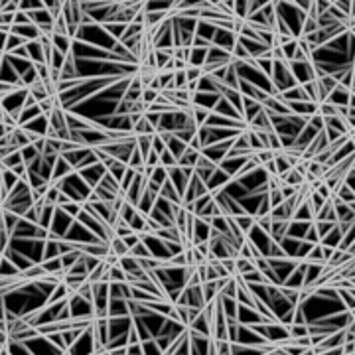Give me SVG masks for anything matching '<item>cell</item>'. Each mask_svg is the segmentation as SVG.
<instances>
[{
    "instance_id": "1",
    "label": "cell",
    "mask_w": 355,
    "mask_h": 355,
    "mask_svg": "<svg viewBox=\"0 0 355 355\" xmlns=\"http://www.w3.org/2000/svg\"><path fill=\"white\" fill-rule=\"evenodd\" d=\"M73 219L69 215H65L59 207H55V213H53V221L49 225V233H53L55 237H59V239H64V237L67 235L69 227H71Z\"/></svg>"
},
{
    "instance_id": "2",
    "label": "cell",
    "mask_w": 355,
    "mask_h": 355,
    "mask_svg": "<svg viewBox=\"0 0 355 355\" xmlns=\"http://www.w3.org/2000/svg\"><path fill=\"white\" fill-rule=\"evenodd\" d=\"M105 166L101 164V162H97V164H93V166H89V168H85V170H81V172H77L79 176H81V180L91 188V190H95L97 186H99V182H101V178L105 176Z\"/></svg>"
},
{
    "instance_id": "3",
    "label": "cell",
    "mask_w": 355,
    "mask_h": 355,
    "mask_svg": "<svg viewBox=\"0 0 355 355\" xmlns=\"http://www.w3.org/2000/svg\"><path fill=\"white\" fill-rule=\"evenodd\" d=\"M235 44H237V36H235L233 32H229V30L215 28V34H213V38H211V46L221 48V49H225V51L231 53V49H233Z\"/></svg>"
},
{
    "instance_id": "4",
    "label": "cell",
    "mask_w": 355,
    "mask_h": 355,
    "mask_svg": "<svg viewBox=\"0 0 355 355\" xmlns=\"http://www.w3.org/2000/svg\"><path fill=\"white\" fill-rule=\"evenodd\" d=\"M36 231H38V225H32L30 221L20 217V221L16 223V227H14L12 235H10V239H34Z\"/></svg>"
},
{
    "instance_id": "5",
    "label": "cell",
    "mask_w": 355,
    "mask_h": 355,
    "mask_svg": "<svg viewBox=\"0 0 355 355\" xmlns=\"http://www.w3.org/2000/svg\"><path fill=\"white\" fill-rule=\"evenodd\" d=\"M231 180H233V178H229L223 170L217 168V170L211 174L210 180H207V184H205V186H207V192H210V194H217V192H221Z\"/></svg>"
},
{
    "instance_id": "6",
    "label": "cell",
    "mask_w": 355,
    "mask_h": 355,
    "mask_svg": "<svg viewBox=\"0 0 355 355\" xmlns=\"http://www.w3.org/2000/svg\"><path fill=\"white\" fill-rule=\"evenodd\" d=\"M210 237H211V225L195 217L194 219V245L201 243V241H210Z\"/></svg>"
},
{
    "instance_id": "7",
    "label": "cell",
    "mask_w": 355,
    "mask_h": 355,
    "mask_svg": "<svg viewBox=\"0 0 355 355\" xmlns=\"http://www.w3.org/2000/svg\"><path fill=\"white\" fill-rule=\"evenodd\" d=\"M75 170L62 158V156H57V160H55V166H53V172H51V180L49 182H62V180H65L67 176H71Z\"/></svg>"
},
{
    "instance_id": "8",
    "label": "cell",
    "mask_w": 355,
    "mask_h": 355,
    "mask_svg": "<svg viewBox=\"0 0 355 355\" xmlns=\"http://www.w3.org/2000/svg\"><path fill=\"white\" fill-rule=\"evenodd\" d=\"M312 223H306V221H292L288 223V229H286V237H290V239H296V241H304V235L308 231Z\"/></svg>"
},
{
    "instance_id": "9",
    "label": "cell",
    "mask_w": 355,
    "mask_h": 355,
    "mask_svg": "<svg viewBox=\"0 0 355 355\" xmlns=\"http://www.w3.org/2000/svg\"><path fill=\"white\" fill-rule=\"evenodd\" d=\"M26 51H28V57L32 64H46L44 59V48L42 44L36 40V42H26Z\"/></svg>"
},
{
    "instance_id": "10",
    "label": "cell",
    "mask_w": 355,
    "mask_h": 355,
    "mask_svg": "<svg viewBox=\"0 0 355 355\" xmlns=\"http://www.w3.org/2000/svg\"><path fill=\"white\" fill-rule=\"evenodd\" d=\"M211 113H215V114H221V116H227V118H235V121H243V118L237 114V111L223 99V97H219V101L215 103V107H213V111Z\"/></svg>"
},
{
    "instance_id": "11",
    "label": "cell",
    "mask_w": 355,
    "mask_h": 355,
    "mask_svg": "<svg viewBox=\"0 0 355 355\" xmlns=\"http://www.w3.org/2000/svg\"><path fill=\"white\" fill-rule=\"evenodd\" d=\"M109 318H123V316H130L129 314V304L127 300H109Z\"/></svg>"
},
{
    "instance_id": "12",
    "label": "cell",
    "mask_w": 355,
    "mask_h": 355,
    "mask_svg": "<svg viewBox=\"0 0 355 355\" xmlns=\"http://www.w3.org/2000/svg\"><path fill=\"white\" fill-rule=\"evenodd\" d=\"M186 148H188V144H184L182 140H178L174 134L168 138V142H166V150L176 158V160H180L182 156H184V152H186Z\"/></svg>"
},
{
    "instance_id": "13",
    "label": "cell",
    "mask_w": 355,
    "mask_h": 355,
    "mask_svg": "<svg viewBox=\"0 0 355 355\" xmlns=\"http://www.w3.org/2000/svg\"><path fill=\"white\" fill-rule=\"evenodd\" d=\"M207 49L210 48H192V53H190V59H188V67H203L205 65V59H207Z\"/></svg>"
},
{
    "instance_id": "14",
    "label": "cell",
    "mask_w": 355,
    "mask_h": 355,
    "mask_svg": "<svg viewBox=\"0 0 355 355\" xmlns=\"http://www.w3.org/2000/svg\"><path fill=\"white\" fill-rule=\"evenodd\" d=\"M215 34V26L211 22H205V20H197V26H195V36L203 38L205 42L211 44V38Z\"/></svg>"
},
{
    "instance_id": "15",
    "label": "cell",
    "mask_w": 355,
    "mask_h": 355,
    "mask_svg": "<svg viewBox=\"0 0 355 355\" xmlns=\"http://www.w3.org/2000/svg\"><path fill=\"white\" fill-rule=\"evenodd\" d=\"M51 46L57 51H62L64 55H69L71 53V48H73V40H69L67 36H57V34H53L51 36Z\"/></svg>"
},
{
    "instance_id": "16",
    "label": "cell",
    "mask_w": 355,
    "mask_h": 355,
    "mask_svg": "<svg viewBox=\"0 0 355 355\" xmlns=\"http://www.w3.org/2000/svg\"><path fill=\"white\" fill-rule=\"evenodd\" d=\"M53 213H55V205H48L44 203L42 210H40V221H38V227L42 229H48L49 231V225L53 221Z\"/></svg>"
},
{
    "instance_id": "17",
    "label": "cell",
    "mask_w": 355,
    "mask_h": 355,
    "mask_svg": "<svg viewBox=\"0 0 355 355\" xmlns=\"http://www.w3.org/2000/svg\"><path fill=\"white\" fill-rule=\"evenodd\" d=\"M353 292L355 290H345V288H336V294H338V300L341 302V306L349 312H353Z\"/></svg>"
},
{
    "instance_id": "18",
    "label": "cell",
    "mask_w": 355,
    "mask_h": 355,
    "mask_svg": "<svg viewBox=\"0 0 355 355\" xmlns=\"http://www.w3.org/2000/svg\"><path fill=\"white\" fill-rule=\"evenodd\" d=\"M341 203H345V205H353L355 203V192L353 190H349L347 186H343V184H339V188L336 190V194H334ZM355 207V205H353Z\"/></svg>"
},
{
    "instance_id": "19",
    "label": "cell",
    "mask_w": 355,
    "mask_h": 355,
    "mask_svg": "<svg viewBox=\"0 0 355 355\" xmlns=\"http://www.w3.org/2000/svg\"><path fill=\"white\" fill-rule=\"evenodd\" d=\"M109 249H111V253H113V255H116L118 258H123V257H127V255H130V251L127 249L125 241H123V239H118V237H113L111 243H109Z\"/></svg>"
},
{
    "instance_id": "20",
    "label": "cell",
    "mask_w": 355,
    "mask_h": 355,
    "mask_svg": "<svg viewBox=\"0 0 355 355\" xmlns=\"http://www.w3.org/2000/svg\"><path fill=\"white\" fill-rule=\"evenodd\" d=\"M199 154H201V152H195V150H192V148H186L184 156H182L180 160H178V166L195 168V164H197V160H199Z\"/></svg>"
},
{
    "instance_id": "21",
    "label": "cell",
    "mask_w": 355,
    "mask_h": 355,
    "mask_svg": "<svg viewBox=\"0 0 355 355\" xmlns=\"http://www.w3.org/2000/svg\"><path fill=\"white\" fill-rule=\"evenodd\" d=\"M136 150L146 158L152 152V136H136Z\"/></svg>"
},
{
    "instance_id": "22",
    "label": "cell",
    "mask_w": 355,
    "mask_h": 355,
    "mask_svg": "<svg viewBox=\"0 0 355 355\" xmlns=\"http://www.w3.org/2000/svg\"><path fill=\"white\" fill-rule=\"evenodd\" d=\"M20 182V178L12 172V170H2V184H4V190H6V194H10L14 188H16V184Z\"/></svg>"
},
{
    "instance_id": "23",
    "label": "cell",
    "mask_w": 355,
    "mask_h": 355,
    "mask_svg": "<svg viewBox=\"0 0 355 355\" xmlns=\"http://www.w3.org/2000/svg\"><path fill=\"white\" fill-rule=\"evenodd\" d=\"M339 239H341V233L338 231V227L334 229V231H330L328 235L323 237V239L320 241V245H323V247H330V249H338V245H339Z\"/></svg>"
},
{
    "instance_id": "24",
    "label": "cell",
    "mask_w": 355,
    "mask_h": 355,
    "mask_svg": "<svg viewBox=\"0 0 355 355\" xmlns=\"http://www.w3.org/2000/svg\"><path fill=\"white\" fill-rule=\"evenodd\" d=\"M59 241H46L44 245V253H42V262L44 260H49V258H57L59 257V247H57Z\"/></svg>"
},
{
    "instance_id": "25",
    "label": "cell",
    "mask_w": 355,
    "mask_h": 355,
    "mask_svg": "<svg viewBox=\"0 0 355 355\" xmlns=\"http://www.w3.org/2000/svg\"><path fill=\"white\" fill-rule=\"evenodd\" d=\"M134 215H136V207H134L132 203L125 201V203H123V207L118 210V219L125 221V223H130V219H132Z\"/></svg>"
},
{
    "instance_id": "26",
    "label": "cell",
    "mask_w": 355,
    "mask_h": 355,
    "mask_svg": "<svg viewBox=\"0 0 355 355\" xmlns=\"http://www.w3.org/2000/svg\"><path fill=\"white\" fill-rule=\"evenodd\" d=\"M210 116V111L205 109H199V107H192V118H194V125L199 129V127H205V121Z\"/></svg>"
},
{
    "instance_id": "27",
    "label": "cell",
    "mask_w": 355,
    "mask_h": 355,
    "mask_svg": "<svg viewBox=\"0 0 355 355\" xmlns=\"http://www.w3.org/2000/svg\"><path fill=\"white\" fill-rule=\"evenodd\" d=\"M235 219V223H237V227H239L245 235L251 231V227L255 225V217L253 215H249V213H245V215H239V217H233Z\"/></svg>"
},
{
    "instance_id": "28",
    "label": "cell",
    "mask_w": 355,
    "mask_h": 355,
    "mask_svg": "<svg viewBox=\"0 0 355 355\" xmlns=\"http://www.w3.org/2000/svg\"><path fill=\"white\" fill-rule=\"evenodd\" d=\"M22 46H26V40H22V38L16 36V34H8L6 46H4V53H12L14 49H18V48H22Z\"/></svg>"
},
{
    "instance_id": "29",
    "label": "cell",
    "mask_w": 355,
    "mask_h": 355,
    "mask_svg": "<svg viewBox=\"0 0 355 355\" xmlns=\"http://www.w3.org/2000/svg\"><path fill=\"white\" fill-rule=\"evenodd\" d=\"M140 345H142V353L144 355H162V351H160V347H158V343H156L154 338L140 341Z\"/></svg>"
},
{
    "instance_id": "30",
    "label": "cell",
    "mask_w": 355,
    "mask_h": 355,
    "mask_svg": "<svg viewBox=\"0 0 355 355\" xmlns=\"http://www.w3.org/2000/svg\"><path fill=\"white\" fill-rule=\"evenodd\" d=\"M20 154H22V158H24V164L28 166V164H32L40 154H38V150L34 148V144H28V146H24V148H20Z\"/></svg>"
},
{
    "instance_id": "31",
    "label": "cell",
    "mask_w": 355,
    "mask_h": 355,
    "mask_svg": "<svg viewBox=\"0 0 355 355\" xmlns=\"http://www.w3.org/2000/svg\"><path fill=\"white\" fill-rule=\"evenodd\" d=\"M65 215H69L71 219H77V215H79V211L83 210V203H77V201H69V203H65V205H62L59 207Z\"/></svg>"
},
{
    "instance_id": "32",
    "label": "cell",
    "mask_w": 355,
    "mask_h": 355,
    "mask_svg": "<svg viewBox=\"0 0 355 355\" xmlns=\"http://www.w3.org/2000/svg\"><path fill=\"white\" fill-rule=\"evenodd\" d=\"M336 225H338V223H330V221H314V227H316V233H318V237H320V241H322L330 231H334Z\"/></svg>"
},
{
    "instance_id": "33",
    "label": "cell",
    "mask_w": 355,
    "mask_h": 355,
    "mask_svg": "<svg viewBox=\"0 0 355 355\" xmlns=\"http://www.w3.org/2000/svg\"><path fill=\"white\" fill-rule=\"evenodd\" d=\"M79 257H81V253H79V251H73V253H67V255H62V257H59V258H62V266H64V271H65V273H67V271L71 269V266L79 260Z\"/></svg>"
},
{
    "instance_id": "34",
    "label": "cell",
    "mask_w": 355,
    "mask_h": 355,
    "mask_svg": "<svg viewBox=\"0 0 355 355\" xmlns=\"http://www.w3.org/2000/svg\"><path fill=\"white\" fill-rule=\"evenodd\" d=\"M223 298H235L237 296V280L235 278H227V282H225V286L221 288V292H219Z\"/></svg>"
},
{
    "instance_id": "35",
    "label": "cell",
    "mask_w": 355,
    "mask_h": 355,
    "mask_svg": "<svg viewBox=\"0 0 355 355\" xmlns=\"http://www.w3.org/2000/svg\"><path fill=\"white\" fill-rule=\"evenodd\" d=\"M130 257H134V258H138V260H142V258H152V255H150V251H148V247L140 241L134 249H130Z\"/></svg>"
},
{
    "instance_id": "36",
    "label": "cell",
    "mask_w": 355,
    "mask_h": 355,
    "mask_svg": "<svg viewBox=\"0 0 355 355\" xmlns=\"http://www.w3.org/2000/svg\"><path fill=\"white\" fill-rule=\"evenodd\" d=\"M316 114H320L322 118H330V116H336V107L330 105V103H318V111Z\"/></svg>"
},
{
    "instance_id": "37",
    "label": "cell",
    "mask_w": 355,
    "mask_h": 355,
    "mask_svg": "<svg viewBox=\"0 0 355 355\" xmlns=\"http://www.w3.org/2000/svg\"><path fill=\"white\" fill-rule=\"evenodd\" d=\"M274 166H276V174L278 176H284L288 170H292L290 164H288V160L282 154H274Z\"/></svg>"
},
{
    "instance_id": "38",
    "label": "cell",
    "mask_w": 355,
    "mask_h": 355,
    "mask_svg": "<svg viewBox=\"0 0 355 355\" xmlns=\"http://www.w3.org/2000/svg\"><path fill=\"white\" fill-rule=\"evenodd\" d=\"M195 170H210V172H215L217 170V164L211 162L210 158H205L203 154H199V160L195 164Z\"/></svg>"
},
{
    "instance_id": "39",
    "label": "cell",
    "mask_w": 355,
    "mask_h": 355,
    "mask_svg": "<svg viewBox=\"0 0 355 355\" xmlns=\"http://www.w3.org/2000/svg\"><path fill=\"white\" fill-rule=\"evenodd\" d=\"M338 249H339V251H349V249H353V229L347 231L345 235H341Z\"/></svg>"
},
{
    "instance_id": "40",
    "label": "cell",
    "mask_w": 355,
    "mask_h": 355,
    "mask_svg": "<svg viewBox=\"0 0 355 355\" xmlns=\"http://www.w3.org/2000/svg\"><path fill=\"white\" fill-rule=\"evenodd\" d=\"M160 166H162V168H166V170H170V168L178 166V160H176L168 150H164V152L160 154Z\"/></svg>"
},
{
    "instance_id": "41",
    "label": "cell",
    "mask_w": 355,
    "mask_h": 355,
    "mask_svg": "<svg viewBox=\"0 0 355 355\" xmlns=\"http://www.w3.org/2000/svg\"><path fill=\"white\" fill-rule=\"evenodd\" d=\"M158 95H160V93H156V91H154V89H142V95H140V101H142V103H146L148 107H150V105H152V103H154V101L158 99Z\"/></svg>"
},
{
    "instance_id": "42",
    "label": "cell",
    "mask_w": 355,
    "mask_h": 355,
    "mask_svg": "<svg viewBox=\"0 0 355 355\" xmlns=\"http://www.w3.org/2000/svg\"><path fill=\"white\" fill-rule=\"evenodd\" d=\"M164 150H166V142L162 140V136H160V134H154V136H152V152L160 156Z\"/></svg>"
},
{
    "instance_id": "43",
    "label": "cell",
    "mask_w": 355,
    "mask_h": 355,
    "mask_svg": "<svg viewBox=\"0 0 355 355\" xmlns=\"http://www.w3.org/2000/svg\"><path fill=\"white\" fill-rule=\"evenodd\" d=\"M308 127H312L316 132H322L323 127H325V125H323V118H322L320 114H312V116L308 118Z\"/></svg>"
},
{
    "instance_id": "44",
    "label": "cell",
    "mask_w": 355,
    "mask_h": 355,
    "mask_svg": "<svg viewBox=\"0 0 355 355\" xmlns=\"http://www.w3.org/2000/svg\"><path fill=\"white\" fill-rule=\"evenodd\" d=\"M304 241L310 243V245H318V243H320V237H318V233H316L314 223L308 227V231H306V235H304Z\"/></svg>"
},
{
    "instance_id": "45",
    "label": "cell",
    "mask_w": 355,
    "mask_h": 355,
    "mask_svg": "<svg viewBox=\"0 0 355 355\" xmlns=\"http://www.w3.org/2000/svg\"><path fill=\"white\" fill-rule=\"evenodd\" d=\"M172 355H190V338L186 336L184 339H182V343L178 345L176 349H174V353Z\"/></svg>"
},
{
    "instance_id": "46",
    "label": "cell",
    "mask_w": 355,
    "mask_h": 355,
    "mask_svg": "<svg viewBox=\"0 0 355 355\" xmlns=\"http://www.w3.org/2000/svg\"><path fill=\"white\" fill-rule=\"evenodd\" d=\"M26 24H32V22H30V16H28V12H22V10H18V12L14 14V24H12V26H26Z\"/></svg>"
},
{
    "instance_id": "47",
    "label": "cell",
    "mask_w": 355,
    "mask_h": 355,
    "mask_svg": "<svg viewBox=\"0 0 355 355\" xmlns=\"http://www.w3.org/2000/svg\"><path fill=\"white\" fill-rule=\"evenodd\" d=\"M123 241H125L127 249L130 251V249H134V247H136V245L140 243V237H138V233H130V235H127V237H125Z\"/></svg>"
},
{
    "instance_id": "48",
    "label": "cell",
    "mask_w": 355,
    "mask_h": 355,
    "mask_svg": "<svg viewBox=\"0 0 355 355\" xmlns=\"http://www.w3.org/2000/svg\"><path fill=\"white\" fill-rule=\"evenodd\" d=\"M201 77V69L199 67H188L186 69V79L188 81H197Z\"/></svg>"
},
{
    "instance_id": "49",
    "label": "cell",
    "mask_w": 355,
    "mask_h": 355,
    "mask_svg": "<svg viewBox=\"0 0 355 355\" xmlns=\"http://www.w3.org/2000/svg\"><path fill=\"white\" fill-rule=\"evenodd\" d=\"M280 194H282V199H290L298 194V188H292V186H282L280 188Z\"/></svg>"
},
{
    "instance_id": "50",
    "label": "cell",
    "mask_w": 355,
    "mask_h": 355,
    "mask_svg": "<svg viewBox=\"0 0 355 355\" xmlns=\"http://www.w3.org/2000/svg\"><path fill=\"white\" fill-rule=\"evenodd\" d=\"M134 343H140V336H138V332L134 330V325L129 330V341H127V345H134Z\"/></svg>"
},
{
    "instance_id": "51",
    "label": "cell",
    "mask_w": 355,
    "mask_h": 355,
    "mask_svg": "<svg viewBox=\"0 0 355 355\" xmlns=\"http://www.w3.org/2000/svg\"><path fill=\"white\" fill-rule=\"evenodd\" d=\"M6 136V129H4V125L0 123V138H4Z\"/></svg>"
},
{
    "instance_id": "52",
    "label": "cell",
    "mask_w": 355,
    "mask_h": 355,
    "mask_svg": "<svg viewBox=\"0 0 355 355\" xmlns=\"http://www.w3.org/2000/svg\"><path fill=\"white\" fill-rule=\"evenodd\" d=\"M4 114H6V113H4V109H2V107H0V123H2V121H4Z\"/></svg>"
},
{
    "instance_id": "53",
    "label": "cell",
    "mask_w": 355,
    "mask_h": 355,
    "mask_svg": "<svg viewBox=\"0 0 355 355\" xmlns=\"http://www.w3.org/2000/svg\"><path fill=\"white\" fill-rule=\"evenodd\" d=\"M2 258H4V257H2V253H0V262H2Z\"/></svg>"
}]
</instances>
